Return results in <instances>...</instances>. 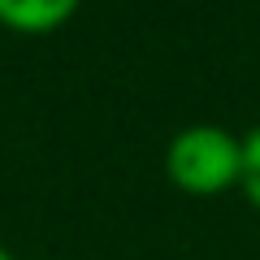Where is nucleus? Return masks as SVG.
<instances>
[{
  "label": "nucleus",
  "instance_id": "f257e3e1",
  "mask_svg": "<svg viewBox=\"0 0 260 260\" xmlns=\"http://www.w3.org/2000/svg\"><path fill=\"white\" fill-rule=\"evenodd\" d=\"M165 174L186 195H225L243 178V135L217 121H191L165 143Z\"/></svg>",
  "mask_w": 260,
  "mask_h": 260
},
{
  "label": "nucleus",
  "instance_id": "f03ea898",
  "mask_svg": "<svg viewBox=\"0 0 260 260\" xmlns=\"http://www.w3.org/2000/svg\"><path fill=\"white\" fill-rule=\"evenodd\" d=\"M83 0H0V26L13 35H52L78 13Z\"/></svg>",
  "mask_w": 260,
  "mask_h": 260
},
{
  "label": "nucleus",
  "instance_id": "7ed1b4c3",
  "mask_svg": "<svg viewBox=\"0 0 260 260\" xmlns=\"http://www.w3.org/2000/svg\"><path fill=\"white\" fill-rule=\"evenodd\" d=\"M239 191L251 200V208L260 213V126H251L243 135V178H239Z\"/></svg>",
  "mask_w": 260,
  "mask_h": 260
},
{
  "label": "nucleus",
  "instance_id": "20e7f679",
  "mask_svg": "<svg viewBox=\"0 0 260 260\" xmlns=\"http://www.w3.org/2000/svg\"><path fill=\"white\" fill-rule=\"evenodd\" d=\"M0 260H18V256H13V251L5 247V243H0Z\"/></svg>",
  "mask_w": 260,
  "mask_h": 260
}]
</instances>
